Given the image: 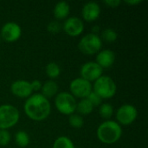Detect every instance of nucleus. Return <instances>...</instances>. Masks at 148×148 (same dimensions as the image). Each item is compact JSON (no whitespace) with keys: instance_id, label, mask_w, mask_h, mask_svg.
<instances>
[{"instance_id":"obj_26","label":"nucleus","mask_w":148,"mask_h":148,"mask_svg":"<svg viewBox=\"0 0 148 148\" xmlns=\"http://www.w3.org/2000/svg\"><path fill=\"white\" fill-rule=\"evenodd\" d=\"M87 98H88V100L92 103V105L94 106V108L99 106V105L101 103V101H102V99H101L97 94H95L94 91H92Z\"/></svg>"},{"instance_id":"obj_23","label":"nucleus","mask_w":148,"mask_h":148,"mask_svg":"<svg viewBox=\"0 0 148 148\" xmlns=\"http://www.w3.org/2000/svg\"><path fill=\"white\" fill-rule=\"evenodd\" d=\"M69 123L74 128H81L84 125V120L79 114H71L69 118Z\"/></svg>"},{"instance_id":"obj_8","label":"nucleus","mask_w":148,"mask_h":148,"mask_svg":"<svg viewBox=\"0 0 148 148\" xmlns=\"http://www.w3.org/2000/svg\"><path fill=\"white\" fill-rule=\"evenodd\" d=\"M138 111L136 108L131 104H124L121 106L116 112V119L120 125H131L137 118Z\"/></svg>"},{"instance_id":"obj_13","label":"nucleus","mask_w":148,"mask_h":148,"mask_svg":"<svg viewBox=\"0 0 148 148\" xmlns=\"http://www.w3.org/2000/svg\"><path fill=\"white\" fill-rule=\"evenodd\" d=\"M101 14V8L99 4L95 2H88L84 4L82 15L85 21L87 22H93L96 20Z\"/></svg>"},{"instance_id":"obj_7","label":"nucleus","mask_w":148,"mask_h":148,"mask_svg":"<svg viewBox=\"0 0 148 148\" xmlns=\"http://www.w3.org/2000/svg\"><path fill=\"white\" fill-rule=\"evenodd\" d=\"M70 94L74 97H77L80 99L87 98L89 94L93 91L92 90V84L91 82L84 80L82 77L74 79L69 85Z\"/></svg>"},{"instance_id":"obj_10","label":"nucleus","mask_w":148,"mask_h":148,"mask_svg":"<svg viewBox=\"0 0 148 148\" xmlns=\"http://www.w3.org/2000/svg\"><path fill=\"white\" fill-rule=\"evenodd\" d=\"M22 35L21 27L14 22H9L3 25L0 32L1 38L8 42L17 41Z\"/></svg>"},{"instance_id":"obj_4","label":"nucleus","mask_w":148,"mask_h":148,"mask_svg":"<svg viewBox=\"0 0 148 148\" xmlns=\"http://www.w3.org/2000/svg\"><path fill=\"white\" fill-rule=\"evenodd\" d=\"M19 118V111L14 106L9 104L0 106V130H7L14 127Z\"/></svg>"},{"instance_id":"obj_20","label":"nucleus","mask_w":148,"mask_h":148,"mask_svg":"<svg viewBox=\"0 0 148 148\" xmlns=\"http://www.w3.org/2000/svg\"><path fill=\"white\" fill-rule=\"evenodd\" d=\"M15 141L20 147H26L29 144V136L24 131H18L15 135Z\"/></svg>"},{"instance_id":"obj_6","label":"nucleus","mask_w":148,"mask_h":148,"mask_svg":"<svg viewBox=\"0 0 148 148\" xmlns=\"http://www.w3.org/2000/svg\"><path fill=\"white\" fill-rule=\"evenodd\" d=\"M55 105L56 109L62 114L71 115L76 110V100L68 92H61L56 95L55 99Z\"/></svg>"},{"instance_id":"obj_31","label":"nucleus","mask_w":148,"mask_h":148,"mask_svg":"<svg viewBox=\"0 0 148 148\" xmlns=\"http://www.w3.org/2000/svg\"><path fill=\"white\" fill-rule=\"evenodd\" d=\"M0 42H1V36H0Z\"/></svg>"},{"instance_id":"obj_9","label":"nucleus","mask_w":148,"mask_h":148,"mask_svg":"<svg viewBox=\"0 0 148 148\" xmlns=\"http://www.w3.org/2000/svg\"><path fill=\"white\" fill-rule=\"evenodd\" d=\"M103 69L95 62H88L84 63L80 70L82 78L91 82H95L102 75Z\"/></svg>"},{"instance_id":"obj_30","label":"nucleus","mask_w":148,"mask_h":148,"mask_svg":"<svg viewBox=\"0 0 148 148\" xmlns=\"http://www.w3.org/2000/svg\"><path fill=\"white\" fill-rule=\"evenodd\" d=\"M99 31H100V27H99L98 25H95V26H94V27L92 28V33H93V34L97 35V34L99 33Z\"/></svg>"},{"instance_id":"obj_25","label":"nucleus","mask_w":148,"mask_h":148,"mask_svg":"<svg viewBox=\"0 0 148 148\" xmlns=\"http://www.w3.org/2000/svg\"><path fill=\"white\" fill-rule=\"evenodd\" d=\"M11 136L8 130H0V146L5 147L10 141Z\"/></svg>"},{"instance_id":"obj_24","label":"nucleus","mask_w":148,"mask_h":148,"mask_svg":"<svg viewBox=\"0 0 148 148\" xmlns=\"http://www.w3.org/2000/svg\"><path fill=\"white\" fill-rule=\"evenodd\" d=\"M62 26L60 23V22H58L57 20L55 21H51L49 23L48 26H47V29L49 32L52 33V34H56L58 33L61 29H62Z\"/></svg>"},{"instance_id":"obj_28","label":"nucleus","mask_w":148,"mask_h":148,"mask_svg":"<svg viewBox=\"0 0 148 148\" xmlns=\"http://www.w3.org/2000/svg\"><path fill=\"white\" fill-rule=\"evenodd\" d=\"M121 0H105L104 3L108 5L111 8H116L121 4Z\"/></svg>"},{"instance_id":"obj_29","label":"nucleus","mask_w":148,"mask_h":148,"mask_svg":"<svg viewBox=\"0 0 148 148\" xmlns=\"http://www.w3.org/2000/svg\"><path fill=\"white\" fill-rule=\"evenodd\" d=\"M125 2H126V3H127V4L136 5V4L140 3L142 1H141V0H127V1H125Z\"/></svg>"},{"instance_id":"obj_22","label":"nucleus","mask_w":148,"mask_h":148,"mask_svg":"<svg viewBox=\"0 0 148 148\" xmlns=\"http://www.w3.org/2000/svg\"><path fill=\"white\" fill-rule=\"evenodd\" d=\"M101 38L108 42H114L117 40L118 38V34L117 32L111 29V28H107L101 32Z\"/></svg>"},{"instance_id":"obj_11","label":"nucleus","mask_w":148,"mask_h":148,"mask_svg":"<svg viewBox=\"0 0 148 148\" xmlns=\"http://www.w3.org/2000/svg\"><path fill=\"white\" fill-rule=\"evenodd\" d=\"M62 29L69 36H78L84 30V23L77 16H71L65 20Z\"/></svg>"},{"instance_id":"obj_17","label":"nucleus","mask_w":148,"mask_h":148,"mask_svg":"<svg viewBox=\"0 0 148 148\" xmlns=\"http://www.w3.org/2000/svg\"><path fill=\"white\" fill-rule=\"evenodd\" d=\"M94 109V106L92 103L88 100V98L82 99L76 105V110L80 114L82 115H88L90 113H92Z\"/></svg>"},{"instance_id":"obj_3","label":"nucleus","mask_w":148,"mask_h":148,"mask_svg":"<svg viewBox=\"0 0 148 148\" xmlns=\"http://www.w3.org/2000/svg\"><path fill=\"white\" fill-rule=\"evenodd\" d=\"M117 91L114 81L107 75H101L94 83V92L101 99H110L114 97Z\"/></svg>"},{"instance_id":"obj_18","label":"nucleus","mask_w":148,"mask_h":148,"mask_svg":"<svg viewBox=\"0 0 148 148\" xmlns=\"http://www.w3.org/2000/svg\"><path fill=\"white\" fill-rule=\"evenodd\" d=\"M53 148H75L73 141L66 136H60L58 137L54 144Z\"/></svg>"},{"instance_id":"obj_27","label":"nucleus","mask_w":148,"mask_h":148,"mask_svg":"<svg viewBox=\"0 0 148 148\" xmlns=\"http://www.w3.org/2000/svg\"><path fill=\"white\" fill-rule=\"evenodd\" d=\"M42 82L39 81V80H34L30 82V87L32 88V91H38V90H41L42 88Z\"/></svg>"},{"instance_id":"obj_21","label":"nucleus","mask_w":148,"mask_h":148,"mask_svg":"<svg viewBox=\"0 0 148 148\" xmlns=\"http://www.w3.org/2000/svg\"><path fill=\"white\" fill-rule=\"evenodd\" d=\"M99 114L101 118L108 121L114 114V108L109 103H103L100 106Z\"/></svg>"},{"instance_id":"obj_5","label":"nucleus","mask_w":148,"mask_h":148,"mask_svg":"<svg viewBox=\"0 0 148 148\" xmlns=\"http://www.w3.org/2000/svg\"><path fill=\"white\" fill-rule=\"evenodd\" d=\"M102 46V41L98 35L88 33L85 35L80 40L78 48L81 52L85 55H95L101 51Z\"/></svg>"},{"instance_id":"obj_19","label":"nucleus","mask_w":148,"mask_h":148,"mask_svg":"<svg viewBox=\"0 0 148 148\" xmlns=\"http://www.w3.org/2000/svg\"><path fill=\"white\" fill-rule=\"evenodd\" d=\"M46 74L52 80V79H56L60 75L61 73V68L60 66L54 62H51L49 63H48V65L46 66Z\"/></svg>"},{"instance_id":"obj_12","label":"nucleus","mask_w":148,"mask_h":148,"mask_svg":"<svg viewBox=\"0 0 148 148\" xmlns=\"http://www.w3.org/2000/svg\"><path fill=\"white\" fill-rule=\"evenodd\" d=\"M10 90L15 96L19 98H29L32 94L30 82L25 80H17L12 82Z\"/></svg>"},{"instance_id":"obj_15","label":"nucleus","mask_w":148,"mask_h":148,"mask_svg":"<svg viewBox=\"0 0 148 148\" xmlns=\"http://www.w3.org/2000/svg\"><path fill=\"white\" fill-rule=\"evenodd\" d=\"M70 12V6L65 1L58 2L54 8V16L57 20L65 19Z\"/></svg>"},{"instance_id":"obj_14","label":"nucleus","mask_w":148,"mask_h":148,"mask_svg":"<svg viewBox=\"0 0 148 148\" xmlns=\"http://www.w3.org/2000/svg\"><path fill=\"white\" fill-rule=\"evenodd\" d=\"M115 60V54L110 49H103L97 53L96 63L103 69L113 66Z\"/></svg>"},{"instance_id":"obj_16","label":"nucleus","mask_w":148,"mask_h":148,"mask_svg":"<svg viewBox=\"0 0 148 148\" xmlns=\"http://www.w3.org/2000/svg\"><path fill=\"white\" fill-rule=\"evenodd\" d=\"M42 94L45 98L48 100L53 96H55L58 92V85L57 83L53 80L47 81L42 86Z\"/></svg>"},{"instance_id":"obj_1","label":"nucleus","mask_w":148,"mask_h":148,"mask_svg":"<svg viewBox=\"0 0 148 148\" xmlns=\"http://www.w3.org/2000/svg\"><path fill=\"white\" fill-rule=\"evenodd\" d=\"M24 112L32 121H42L49 117L51 112L49 101L41 94L30 95L25 101Z\"/></svg>"},{"instance_id":"obj_2","label":"nucleus","mask_w":148,"mask_h":148,"mask_svg":"<svg viewBox=\"0 0 148 148\" xmlns=\"http://www.w3.org/2000/svg\"><path fill=\"white\" fill-rule=\"evenodd\" d=\"M96 135L100 141L104 144L110 145L117 142L121 139L122 135V129L118 122L108 120L98 127Z\"/></svg>"}]
</instances>
